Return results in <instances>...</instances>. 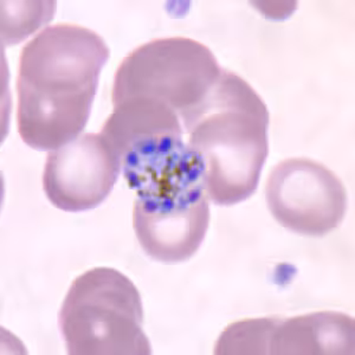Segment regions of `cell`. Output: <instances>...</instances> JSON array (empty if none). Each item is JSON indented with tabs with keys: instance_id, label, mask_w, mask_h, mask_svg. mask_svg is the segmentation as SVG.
<instances>
[{
	"instance_id": "6",
	"label": "cell",
	"mask_w": 355,
	"mask_h": 355,
	"mask_svg": "<svg viewBox=\"0 0 355 355\" xmlns=\"http://www.w3.org/2000/svg\"><path fill=\"white\" fill-rule=\"evenodd\" d=\"M113 107L101 133L116 150L130 190L153 185L190 157L180 116L168 105L134 97Z\"/></svg>"
},
{
	"instance_id": "7",
	"label": "cell",
	"mask_w": 355,
	"mask_h": 355,
	"mask_svg": "<svg viewBox=\"0 0 355 355\" xmlns=\"http://www.w3.org/2000/svg\"><path fill=\"white\" fill-rule=\"evenodd\" d=\"M272 217L295 234L322 237L339 227L347 211V192L328 167L306 157L281 162L266 180Z\"/></svg>"
},
{
	"instance_id": "10",
	"label": "cell",
	"mask_w": 355,
	"mask_h": 355,
	"mask_svg": "<svg viewBox=\"0 0 355 355\" xmlns=\"http://www.w3.org/2000/svg\"><path fill=\"white\" fill-rule=\"evenodd\" d=\"M279 318L246 319L231 323L219 336L214 353L218 355H269L270 341Z\"/></svg>"
},
{
	"instance_id": "4",
	"label": "cell",
	"mask_w": 355,
	"mask_h": 355,
	"mask_svg": "<svg viewBox=\"0 0 355 355\" xmlns=\"http://www.w3.org/2000/svg\"><path fill=\"white\" fill-rule=\"evenodd\" d=\"M223 70L214 53L200 42L186 37L153 40L137 46L120 63L112 102L150 98L168 105L182 120L210 93Z\"/></svg>"
},
{
	"instance_id": "2",
	"label": "cell",
	"mask_w": 355,
	"mask_h": 355,
	"mask_svg": "<svg viewBox=\"0 0 355 355\" xmlns=\"http://www.w3.org/2000/svg\"><path fill=\"white\" fill-rule=\"evenodd\" d=\"M182 122L211 202L231 206L250 198L269 153V112L257 92L224 69L210 93Z\"/></svg>"
},
{
	"instance_id": "1",
	"label": "cell",
	"mask_w": 355,
	"mask_h": 355,
	"mask_svg": "<svg viewBox=\"0 0 355 355\" xmlns=\"http://www.w3.org/2000/svg\"><path fill=\"white\" fill-rule=\"evenodd\" d=\"M110 50L81 25L45 28L25 45L17 78V127L33 150H55L85 130Z\"/></svg>"
},
{
	"instance_id": "3",
	"label": "cell",
	"mask_w": 355,
	"mask_h": 355,
	"mask_svg": "<svg viewBox=\"0 0 355 355\" xmlns=\"http://www.w3.org/2000/svg\"><path fill=\"white\" fill-rule=\"evenodd\" d=\"M58 324L69 354L148 355L141 296L125 275L94 268L69 288Z\"/></svg>"
},
{
	"instance_id": "9",
	"label": "cell",
	"mask_w": 355,
	"mask_h": 355,
	"mask_svg": "<svg viewBox=\"0 0 355 355\" xmlns=\"http://www.w3.org/2000/svg\"><path fill=\"white\" fill-rule=\"evenodd\" d=\"M354 319L339 311H318L281 319L269 355H353Z\"/></svg>"
},
{
	"instance_id": "5",
	"label": "cell",
	"mask_w": 355,
	"mask_h": 355,
	"mask_svg": "<svg viewBox=\"0 0 355 355\" xmlns=\"http://www.w3.org/2000/svg\"><path fill=\"white\" fill-rule=\"evenodd\" d=\"M209 200L192 152L173 173L137 191L133 227L146 254L166 264L189 261L205 239Z\"/></svg>"
},
{
	"instance_id": "8",
	"label": "cell",
	"mask_w": 355,
	"mask_h": 355,
	"mask_svg": "<svg viewBox=\"0 0 355 355\" xmlns=\"http://www.w3.org/2000/svg\"><path fill=\"white\" fill-rule=\"evenodd\" d=\"M120 172L121 162L110 140L102 133L82 134L49 153L43 189L60 210H92L110 196Z\"/></svg>"
}]
</instances>
